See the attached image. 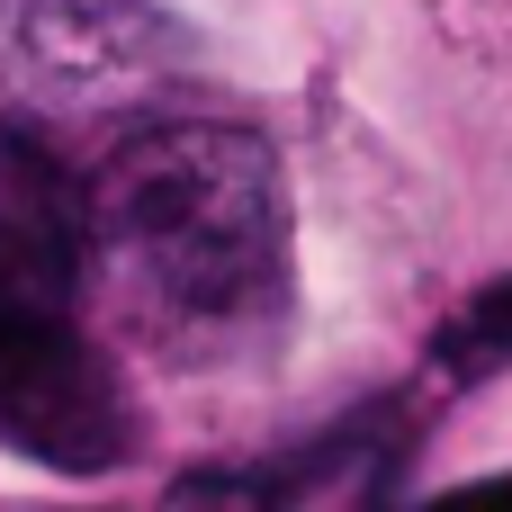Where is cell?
Listing matches in <instances>:
<instances>
[{"instance_id":"2","label":"cell","mask_w":512,"mask_h":512,"mask_svg":"<svg viewBox=\"0 0 512 512\" xmlns=\"http://www.w3.org/2000/svg\"><path fill=\"white\" fill-rule=\"evenodd\" d=\"M180 54L153 0H0V63L45 108H99L144 90Z\"/></svg>"},{"instance_id":"1","label":"cell","mask_w":512,"mask_h":512,"mask_svg":"<svg viewBox=\"0 0 512 512\" xmlns=\"http://www.w3.org/2000/svg\"><path fill=\"white\" fill-rule=\"evenodd\" d=\"M72 225L135 333L180 360L261 351L288 315V189L252 126H135L99 153Z\"/></svg>"}]
</instances>
